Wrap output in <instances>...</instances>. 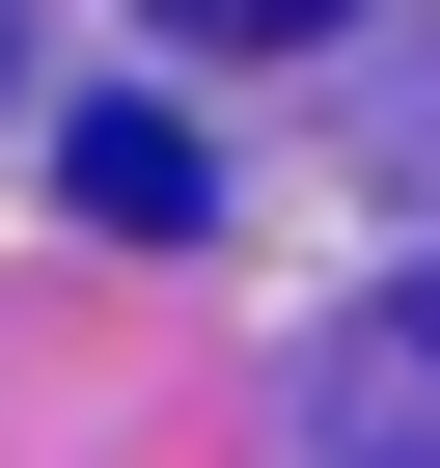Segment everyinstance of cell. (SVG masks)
<instances>
[{
    "instance_id": "obj_1",
    "label": "cell",
    "mask_w": 440,
    "mask_h": 468,
    "mask_svg": "<svg viewBox=\"0 0 440 468\" xmlns=\"http://www.w3.org/2000/svg\"><path fill=\"white\" fill-rule=\"evenodd\" d=\"M303 413H330V468H440V276H385V303L330 331Z\"/></svg>"
},
{
    "instance_id": "obj_3",
    "label": "cell",
    "mask_w": 440,
    "mask_h": 468,
    "mask_svg": "<svg viewBox=\"0 0 440 468\" xmlns=\"http://www.w3.org/2000/svg\"><path fill=\"white\" fill-rule=\"evenodd\" d=\"M165 28H193V56H303L330 0H165Z\"/></svg>"
},
{
    "instance_id": "obj_2",
    "label": "cell",
    "mask_w": 440,
    "mask_h": 468,
    "mask_svg": "<svg viewBox=\"0 0 440 468\" xmlns=\"http://www.w3.org/2000/svg\"><path fill=\"white\" fill-rule=\"evenodd\" d=\"M83 220H110V249H193V220H220V165H193L165 111H83Z\"/></svg>"
}]
</instances>
